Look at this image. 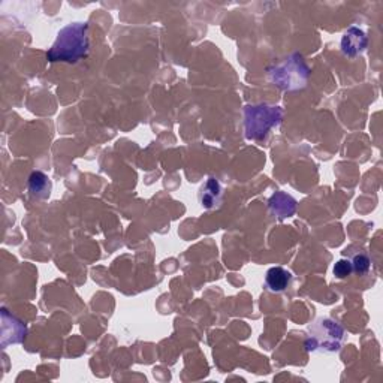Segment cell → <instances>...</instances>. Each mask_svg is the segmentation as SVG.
<instances>
[{"label": "cell", "mask_w": 383, "mask_h": 383, "mask_svg": "<svg viewBox=\"0 0 383 383\" xmlns=\"http://www.w3.org/2000/svg\"><path fill=\"white\" fill-rule=\"evenodd\" d=\"M88 51V24L72 23L57 33V38L47 52V59L52 63H77L87 56Z\"/></svg>", "instance_id": "6da1fadb"}, {"label": "cell", "mask_w": 383, "mask_h": 383, "mask_svg": "<svg viewBox=\"0 0 383 383\" xmlns=\"http://www.w3.org/2000/svg\"><path fill=\"white\" fill-rule=\"evenodd\" d=\"M283 119V110L275 105H248L244 108L246 138L259 141L266 138L270 130L277 128Z\"/></svg>", "instance_id": "7a4b0ae2"}, {"label": "cell", "mask_w": 383, "mask_h": 383, "mask_svg": "<svg viewBox=\"0 0 383 383\" xmlns=\"http://www.w3.org/2000/svg\"><path fill=\"white\" fill-rule=\"evenodd\" d=\"M367 48V35L358 28H351L342 38V51L347 57H356L362 55Z\"/></svg>", "instance_id": "5b68a950"}, {"label": "cell", "mask_w": 383, "mask_h": 383, "mask_svg": "<svg viewBox=\"0 0 383 383\" xmlns=\"http://www.w3.org/2000/svg\"><path fill=\"white\" fill-rule=\"evenodd\" d=\"M292 282V274L284 270L283 266H273L265 275L266 288L271 292H283L286 291Z\"/></svg>", "instance_id": "ba28073f"}, {"label": "cell", "mask_w": 383, "mask_h": 383, "mask_svg": "<svg viewBox=\"0 0 383 383\" xmlns=\"http://www.w3.org/2000/svg\"><path fill=\"white\" fill-rule=\"evenodd\" d=\"M333 271H334V275H335L337 279L349 277V275L353 273L351 259H340V261H337Z\"/></svg>", "instance_id": "8fae6325"}, {"label": "cell", "mask_w": 383, "mask_h": 383, "mask_svg": "<svg viewBox=\"0 0 383 383\" xmlns=\"http://www.w3.org/2000/svg\"><path fill=\"white\" fill-rule=\"evenodd\" d=\"M344 340V328L334 319H319L308 328L306 340L307 352L333 353L340 351Z\"/></svg>", "instance_id": "277c9868"}, {"label": "cell", "mask_w": 383, "mask_h": 383, "mask_svg": "<svg viewBox=\"0 0 383 383\" xmlns=\"http://www.w3.org/2000/svg\"><path fill=\"white\" fill-rule=\"evenodd\" d=\"M270 79L284 92H295L304 88L308 77L310 69L306 63L304 57L301 55H291L284 59L280 65H275L268 69Z\"/></svg>", "instance_id": "3957f363"}, {"label": "cell", "mask_w": 383, "mask_h": 383, "mask_svg": "<svg viewBox=\"0 0 383 383\" xmlns=\"http://www.w3.org/2000/svg\"><path fill=\"white\" fill-rule=\"evenodd\" d=\"M29 192L33 198L38 199H47L51 195L52 184L50 177L47 174H43L41 171H33L29 177Z\"/></svg>", "instance_id": "9c48e42d"}, {"label": "cell", "mask_w": 383, "mask_h": 383, "mask_svg": "<svg viewBox=\"0 0 383 383\" xmlns=\"http://www.w3.org/2000/svg\"><path fill=\"white\" fill-rule=\"evenodd\" d=\"M268 207L275 217L283 220V219L292 217L293 215H295L297 201L288 193L275 192L268 199Z\"/></svg>", "instance_id": "8992f818"}, {"label": "cell", "mask_w": 383, "mask_h": 383, "mask_svg": "<svg viewBox=\"0 0 383 383\" xmlns=\"http://www.w3.org/2000/svg\"><path fill=\"white\" fill-rule=\"evenodd\" d=\"M222 197H224V189H222V186L216 178H208V180L201 186L198 192L199 204L207 210L219 207L222 202Z\"/></svg>", "instance_id": "52a82bcc"}, {"label": "cell", "mask_w": 383, "mask_h": 383, "mask_svg": "<svg viewBox=\"0 0 383 383\" xmlns=\"http://www.w3.org/2000/svg\"><path fill=\"white\" fill-rule=\"evenodd\" d=\"M352 262V268L355 273H360V274H365L369 270H370V266H371V261H370V257L365 255V253H360V255H356L353 259L351 261Z\"/></svg>", "instance_id": "30bf717a"}]
</instances>
